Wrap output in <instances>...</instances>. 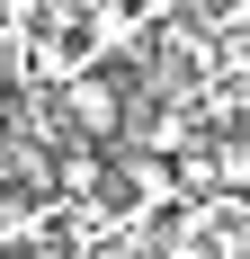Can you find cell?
I'll list each match as a JSON object with an SVG mask.
<instances>
[{"mask_svg":"<svg viewBox=\"0 0 250 259\" xmlns=\"http://www.w3.org/2000/svg\"><path fill=\"white\" fill-rule=\"evenodd\" d=\"M54 90H63V116H72V134H80V143H116V134H125V116H134V99H125V80L107 72V63H72Z\"/></svg>","mask_w":250,"mask_h":259,"instance_id":"6da1fadb","label":"cell"},{"mask_svg":"<svg viewBox=\"0 0 250 259\" xmlns=\"http://www.w3.org/2000/svg\"><path fill=\"white\" fill-rule=\"evenodd\" d=\"M116 188L134 197V206H152V214H170L179 197H188V179H179L170 152H116Z\"/></svg>","mask_w":250,"mask_h":259,"instance_id":"7a4b0ae2","label":"cell"},{"mask_svg":"<svg viewBox=\"0 0 250 259\" xmlns=\"http://www.w3.org/2000/svg\"><path fill=\"white\" fill-rule=\"evenodd\" d=\"M224 188H232V197H250V134H241V143H224Z\"/></svg>","mask_w":250,"mask_h":259,"instance_id":"3957f363","label":"cell"}]
</instances>
